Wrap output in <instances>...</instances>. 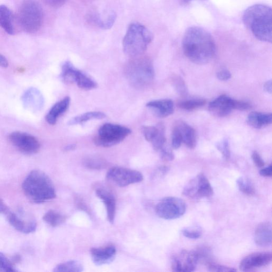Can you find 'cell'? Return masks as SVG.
<instances>
[{"label":"cell","instance_id":"6da1fadb","mask_svg":"<svg viewBox=\"0 0 272 272\" xmlns=\"http://www.w3.org/2000/svg\"><path fill=\"white\" fill-rule=\"evenodd\" d=\"M184 54L198 65L209 63L216 55L217 47L213 37L205 29L198 26L188 28L183 36Z\"/></svg>","mask_w":272,"mask_h":272},{"label":"cell","instance_id":"7a4b0ae2","mask_svg":"<svg viewBox=\"0 0 272 272\" xmlns=\"http://www.w3.org/2000/svg\"><path fill=\"white\" fill-rule=\"evenodd\" d=\"M245 25L259 40L271 43L272 41V10L263 4L248 8L243 16Z\"/></svg>","mask_w":272,"mask_h":272},{"label":"cell","instance_id":"3957f363","mask_svg":"<svg viewBox=\"0 0 272 272\" xmlns=\"http://www.w3.org/2000/svg\"><path fill=\"white\" fill-rule=\"evenodd\" d=\"M23 191L27 198L35 203H41L56 197L54 187L49 177L40 170L30 173L24 181Z\"/></svg>","mask_w":272,"mask_h":272},{"label":"cell","instance_id":"277c9868","mask_svg":"<svg viewBox=\"0 0 272 272\" xmlns=\"http://www.w3.org/2000/svg\"><path fill=\"white\" fill-rule=\"evenodd\" d=\"M153 40L149 30L139 23L129 25L123 40L125 53L132 57L141 56Z\"/></svg>","mask_w":272,"mask_h":272},{"label":"cell","instance_id":"5b68a950","mask_svg":"<svg viewBox=\"0 0 272 272\" xmlns=\"http://www.w3.org/2000/svg\"><path fill=\"white\" fill-rule=\"evenodd\" d=\"M126 77L134 88L142 89L152 83L155 76L152 62L147 57H133L125 68Z\"/></svg>","mask_w":272,"mask_h":272},{"label":"cell","instance_id":"8992f818","mask_svg":"<svg viewBox=\"0 0 272 272\" xmlns=\"http://www.w3.org/2000/svg\"><path fill=\"white\" fill-rule=\"evenodd\" d=\"M43 12L35 0H24L18 12V21L24 31L28 33H36L42 26Z\"/></svg>","mask_w":272,"mask_h":272},{"label":"cell","instance_id":"52a82bcc","mask_svg":"<svg viewBox=\"0 0 272 272\" xmlns=\"http://www.w3.org/2000/svg\"><path fill=\"white\" fill-rule=\"evenodd\" d=\"M131 133L127 127L112 124H105L98 131L94 143L98 146L109 147L125 140Z\"/></svg>","mask_w":272,"mask_h":272},{"label":"cell","instance_id":"ba28073f","mask_svg":"<svg viewBox=\"0 0 272 272\" xmlns=\"http://www.w3.org/2000/svg\"><path fill=\"white\" fill-rule=\"evenodd\" d=\"M157 215L165 220H174L182 217L186 211V204L182 199L168 197L162 199L156 208Z\"/></svg>","mask_w":272,"mask_h":272},{"label":"cell","instance_id":"9c48e42d","mask_svg":"<svg viewBox=\"0 0 272 272\" xmlns=\"http://www.w3.org/2000/svg\"><path fill=\"white\" fill-rule=\"evenodd\" d=\"M61 78L66 83H75L81 89L89 90L97 87L96 83L82 71L75 68L69 62L62 66Z\"/></svg>","mask_w":272,"mask_h":272},{"label":"cell","instance_id":"30bf717a","mask_svg":"<svg viewBox=\"0 0 272 272\" xmlns=\"http://www.w3.org/2000/svg\"><path fill=\"white\" fill-rule=\"evenodd\" d=\"M183 194L193 199L208 198L213 195V189L206 177L200 173L187 184Z\"/></svg>","mask_w":272,"mask_h":272},{"label":"cell","instance_id":"8fae6325","mask_svg":"<svg viewBox=\"0 0 272 272\" xmlns=\"http://www.w3.org/2000/svg\"><path fill=\"white\" fill-rule=\"evenodd\" d=\"M107 178L117 186L124 187L141 182L143 176L139 171L122 167H113L107 172Z\"/></svg>","mask_w":272,"mask_h":272},{"label":"cell","instance_id":"7c38bea8","mask_svg":"<svg viewBox=\"0 0 272 272\" xmlns=\"http://www.w3.org/2000/svg\"><path fill=\"white\" fill-rule=\"evenodd\" d=\"M9 140L20 152L26 155L37 153L41 147L38 140L33 135L26 132H13L9 135Z\"/></svg>","mask_w":272,"mask_h":272},{"label":"cell","instance_id":"4fadbf2b","mask_svg":"<svg viewBox=\"0 0 272 272\" xmlns=\"http://www.w3.org/2000/svg\"><path fill=\"white\" fill-rule=\"evenodd\" d=\"M199 262L198 255L196 251L183 250L174 256L172 261L173 271H193Z\"/></svg>","mask_w":272,"mask_h":272},{"label":"cell","instance_id":"5bb4252c","mask_svg":"<svg viewBox=\"0 0 272 272\" xmlns=\"http://www.w3.org/2000/svg\"><path fill=\"white\" fill-rule=\"evenodd\" d=\"M272 260L270 252H256L246 256L240 263V270L247 271L269 265Z\"/></svg>","mask_w":272,"mask_h":272},{"label":"cell","instance_id":"9a60e30c","mask_svg":"<svg viewBox=\"0 0 272 272\" xmlns=\"http://www.w3.org/2000/svg\"><path fill=\"white\" fill-rule=\"evenodd\" d=\"M24 216L23 210H20L18 214L11 211L7 218L9 223L16 230L25 234L34 232L37 228L36 221L34 219H25Z\"/></svg>","mask_w":272,"mask_h":272},{"label":"cell","instance_id":"2e32d148","mask_svg":"<svg viewBox=\"0 0 272 272\" xmlns=\"http://www.w3.org/2000/svg\"><path fill=\"white\" fill-rule=\"evenodd\" d=\"M24 107L33 112L41 111L44 104V99L39 90L36 88H29L22 98Z\"/></svg>","mask_w":272,"mask_h":272},{"label":"cell","instance_id":"e0dca14e","mask_svg":"<svg viewBox=\"0 0 272 272\" xmlns=\"http://www.w3.org/2000/svg\"><path fill=\"white\" fill-rule=\"evenodd\" d=\"M234 100L227 95H221L209 105V111L218 117L229 115L234 109Z\"/></svg>","mask_w":272,"mask_h":272},{"label":"cell","instance_id":"ac0fdd59","mask_svg":"<svg viewBox=\"0 0 272 272\" xmlns=\"http://www.w3.org/2000/svg\"><path fill=\"white\" fill-rule=\"evenodd\" d=\"M90 255L94 263L98 266L112 263L116 256V250L113 245L90 249Z\"/></svg>","mask_w":272,"mask_h":272},{"label":"cell","instance_id":"d6986e66","mask_svg":"<svg viewBox=\"0 0 272 272\" xmlns=\"http://www.w3.org/2000/svg\"><path fill=\"white\" fill-rule=\"evenodd\" d=\"M146 107L158 118H165L171 115L174 111V105L171 100H161L150 101Z\"/></svg>","mask_w":272,"mask_h":272},{"label":"cell","instance_id":"ffe728a7","mask_svg":"<svg viewBox=\"0 0 272 272\" xmlns=\"http://www.w3.org/2000/svg\"><path fill=\"white\" fill-rule=\"evenodd\" d=\"M96 194L105 206L109 222L113 224L116 213V201L114 195L109 191L102 188L98 189Z\"/></svg>","mask_w":272,"mask_h":272},{"label":"cell","instance_id":"44dd1931","mask_svg":"<svg viewBox=\"0 0 272 272\" xmlns=\"http://www.w3.org/2000/svg\"><path fill=\"white\" fill-rule=\"evenodd\" d=\"M271 224L266 222L260 224L257 227L255 234L254 240L257 245L266 247L271 244Z\"/></svg>","mask_w":272,"mask_h":272},{"label":"cell","instance_id":"7402d4cb","mask_svg":"<svg viewBox=\"0 0 272 272\" xmlns=\"http://www.w3.org/2000/svg\"><path fill=\"white\" fill-rule=\"evenodd\" d=\"M70 103V98L69 96H67L55 103L46 116L48 123L51 125H54L59 118L67 111Z\"/></svg>","mask_w":272,"mask_h":272},{"label":"cell","instance_id":"603a6c76","mask_svg":"<svg viewBox=\"0 0 272 272\" xmlns=\"http://www.w3.org/2000/svg\"><path fill=\"white\" fill-rule=\"evenodd\" d=\"M179 130L183 143L188 148H194L197 144V135L195 130L190 126L184 122H180L176 126Z\"/></svg>","mask_w":272,"mask_h":272},{"label":"cell","instance_id":"cb8c5ba5","mask_svg":"<svg viewBox=\"0 0 272 272\" xmlns=\"http://www.w3.org/2000/svg\"><path fill=\"white\" fill-rule=\"evenodd\" d=\"M272 115L258 112L250 113L247 119V124L252 128L261 129L271 124Z\"/></svg>","mask_w":272,"mask_h":272},{"label":"cell","instance_id":"d4e9b609","mask_svg":"<svg viewBox=\"0 0 272 272\" xmlns=\"http://www.w3.org/2000/svg\"><path fill=\"white\" fill-rule=\"evenodd\" d=\"M0 27L9 35L14 34L13 16L10 9L5 5H0Z\"/></svg>","mask_w":272,"mask_h":272},{"label":"cell","instance_id":"484cf974","mask_svg":"<svg viewBox=\"0 0 272 272\" xmlns=\"http://www.w3.org/2000/svg\"><path fill=\"white\" fill-rule=\"evenodd\" d=\"M116 17L115 13L111 11L106 16L105 19L97 13L90 14L88 18L90 22L98 25L99 27L104 29H108L113 25Z\"/></svg>","mask_w":272,"mask_h":272},{"label":"cell","instance_id":"4316f807","mask_svg":"<svg viewBox=\"0 0 272 272\" xmlns=\"http://www.w3.org/2000/svg\"><path fill=\"white\" fill-rule=\"evenodd\" d=\"M106 117V115L101 112H90L85 113L77 116H75L69 120L70 126L82 124L93 119L101 120Z\"/></svg>","mask_w":272,"mask_h":272},{"label":"cell","instance_id":"83f0119b","mask_svg":"<svg viewBox=\"0 0 272 272\" xmlns=\"http://www.w3.org/2000/svg\"><path fill=\"white\" fill-rule=\"evenodd\" d=\"M43 219L52 227H57L65 222L66 218L56 210H50L44 215Z\"/></svg>","mask_w":272,"mask_h":272},{"label":"cell","instance_id":"f1b7e54d","mask_svg":"<svg viewBox=\"0 0 272 272\" xmlns=\"http://www.w3.org/2000/svg\"><path fill=\"white\" fill-rule=\"evenodd\" d=\"M84 267L78 261H70L57 265L54 269L55 272H81Z\"/></svg>","mask_w":272,"mask_h":272},{"label":"cell","instance_id":"f546056e","mask_svg":"<svg viewBox=\"0 0 272 272\" xmlns=\"http://www.w3.org/2000/svg\"><path fill=\"white\" fill-rule=\"evenodd\" d=\"M83 164L88 169L101 170L107 167V162L102 158L91 156L86 158L83 161Z\"/></svg>","mask_w":272,"mask_h":272},{"label":"cell","instance_id":"4dcf8cb0","mask_svg":"<svg viewBox=\"0 0 272 272\" xmlns=\"http://www.w3.org/2000/svg\"><path fill=\"white\" fill-rule=\"evenodd\" d=\"M237 184L239 189L248 196L254 195L255 193L254 186L250 181L243 177L239 178L237 180Z\"/></svg>","mask_w":272,"mask_h":272},{"label":"cell","instance_id":"1f68e13d","mask_svg":"<svg viewBox=\"0 0 272 272\" xmlns=\"http://www.w3.org/2000/svg\"><path fill=\"white\" fill-rule=\"evenodd\" d=\"M205 103L203 100H192L180 103L178 107L181 109L191 111L203 107Z\"/></svg>","mask_w":272,"mask_h":272},{"label":"cell","instance_id":"d6a6232c","mask_svg":"<svg viewBox=\"0 0 272 272\" xmlns=\"http://www.w3.org/2000/svg\"><path fill=\"white\" fill-rule=\"evenodd\" d=\"M14 264L3 253L0 252V271L14 272L17 270Z\"/></svg>","mask_w":272,"mask_h":272},{"label":"cell","instance_id":"836d02e7","mask_svg":"<svg viewBox=\"0 0 272 272\" xmlns=\"http://www.w3.org/2000/svg\"><path fill=\"white\" fill-rule=\"evenodd\" d=\"M166 142L165 135V130L163 125L160 124V131L156 138L152 142V146L154 149L157 151H160L164 146Z\"/></svg>","mask_w":272,"mask_h":272},{"label":"cell","instance_id":"e575fe53","mask_svg":"<svg viewBox=\"0 0 272 272\" xmlns=\"http://www.w3.org/2000/svg\"><path fill=\"white\" fill-rule=\"evenodd\" d=\"M160 128V124L157 126H144L142 130L146 140L152 142L157 137Z\"/></svg>","mask_w":272,"mask_h":272},{"label":"cell","instance_id":"d590c367","mask_svg":"<svg viewBox=\"0 0 272 272\" xmlns=\"http://www.w3.org/2000/svg\"><path fill=\"white\" fill-rule=\"evenodd\" d=\"M217 148L222 153L223 158L228 160L230 158V150L229 142L227 140L224 139L219 142L217 144Z\"/></svg>","mask_w":272,"mask_h":272},{"label":"cell","instance_id":"8d00e7d4","mask_svg":"<svg viewBox=\"0 0 272 272\" xmlns=\"http://www.w3.org/2000/svg\"><path fill=\"white\" fill-rule=\"evenodd\" d=\"M183 235L186 238L191 239H198L202 235V230L197 228H187L181 231Z\"/></svg>","mask_w":272,"mask_h":272},{"label":"cell","instance_id":"74e56055","mask_svg":"<svg viewBox=\"0 0 272 272\" xmlns=\"http://www.w3.org/2000/svg\"><path fill=\"white\" fill-rule=\"evenodd\" d=\"M207 265V268L209 271L216 272H234L237 270L234 268L223 266L212 263H210Z\"/></svg>","mask_w":272,"mask_h":272},{"label":"cell","instance_id":"f35d334b","mask_svg":"<svg viewBox=\"0 0 272 272\" xmlns=\"http://www.w3.org/2000/svg\"><path fill=\"white\" fill-rule=\"evenodd\" d=\"M182 143V137H181L178 129L175 127L172 135V146L173 149H177L180 147Z\"/></svg>","mask_w":272,"mask_h":272},{"label":"cell","instance_id":"ab89813d","mask_svg":"<svg viewBox=\"0 0 272 272\" xmlns=\"http://www.w3.org/2000/svg\"><path fill=\"white\" fill-rule=\"evenodd\" d=\"M160 156L161 159L165 161H172L174 157L172 151L168 147L164 146L160 150Z\"/></svg>","mask_w":272,"mask_h":272},{"label":"cell","instance_id":"60d3db41","mask_svg":"<svg viewBox=\"0 0 272 272\" xmlns=\"http://www.w3.org/2000/svg\"><path fill=\"white\" fill-rule=\"evenodd\" d=\"M250 104L246 102L234 100V109L244 111L251 108Z\"/></svg>","mask_w":272,"mask_h":272},{"label":"cell","instance_id":"b9f144b4","mask_svg":"<svg viewBox=\"0 0 272 272\" xmlns=\"http://www.w3.org/2000/svg\"><path fill=\"white\" fill-rule=\"evenodd\" d=\"M42 1L50 7L59 8L65 4L66 0H42Z\"/></svg>","mask_w":272,"mask_h":272},{"label":"cell","instance_id":"7bdbcfd3","mask_svg":"<svg viewBox=\"0 0 272 272\" xmlns=\"http://www.w3.org/2000/svg\"><path fill=\"white\" fill-rule=\"evenodd\" d=\"M218 79L222 81H228L231 77V72L227 69H222L217 73Z\"/></svg>","mask_w":272,"mask_h":272},{"label":"cell","instance_id":"ee69618b","mask_svg":"<svg viewBox=\"0 0 272 272\" xmlns=\"http://www.w3.org/2000/svg\"><path fill=\"white\" fill-rule=\"evenodd\" d=\"M252 159L257 166L259 168H262L265 165V163L260 156V155L257 152H254L252 154Z\"/></svg>","mask_w":272,"mask_h":272},{"label":"cell","instance_id":"f6af8a7d","mask_svg":"<svg viewBox=\"0 0 272 272\" xmlns=\"http://www.w3.org/2000/svg\"><path fill=\"white\" fill-rule=\"evenodd\" d=\"M11 211L10 208L5 203L4 201L0 199V215L7 216Z\"/></svg>","mask_w":272,"mask_h":272},{"label":"cell","instance_id":"bcb514c9","mask_svg":"<svg viewBox=\"0 0 272 272\" xmlns=\"http://www.w3.org/2000/svg\"><path fill=\"white\" fill-rule=\"evenodd\" d=\"M176 83V88L179 93L184 94L186 92V86L182 80L178 79Z\"/></svg>","mask_w":272,"mask_h":272},{"label":"cell","instance_id":"7dc6e473","mask_svg":"<svg viewBox=\"0 0 272 272\" xmlns=\"http://www.w3.org/2000/svg\"><path fill=\"white\" fill-rule=\"evenodd\" d=\"M260 174L261 176L265 177H270L272 175V167L271 165H270L268 167L262 169L260 172Z\"/></svg>","mask_w":272,"mask_h":272},{"label":"cell","instance_id":"c3c4849f","mask_svg":"<svg viewBox=\"0 0 272 272\" xmlns=\"http://www.w3.org/2000/svg\"><path fill=\"white\" fill-rule=\"evenodd\" d=\"M8 66V60L4 55L0 54V67L3 68H7Z\"/></svg>","mask_w":272,"mask_h":272},{"label":"cell","instance_id":"681fc988","mask_svg":"<svg viewBox=\"0 0 272 272\" xmlns=\"http://www.w3.org/2000/svg\"><path fill=\"white\" fill-rule=\"evenodd\" d=\"M272 82L271 80L267 81L264 86L265 91L269 94H271Z\"/></svg>","mask_w":272,"mask_h":272},{"label":"cell","instance_id":"f907efd6","mask_svg":"<svg viewBox=\"0 0 272 272\" xmlns=\"http://www.w3.org/2000/svg\"><path fill=\"white\" fill-rule=\"evenodd\" d=\"M21 258L19 255H14L11 260L12 263L14 264L18 263L21 261Z\"/></svg>","mask_w":272,"mask_h":272},{"label":"cell","instance_id":"816d5d0a","mask_svg":"<svg viewBox=\"0 0 272 272\" xmlns=\"http://www.w3.org/2000/svg\"><path fill=\"white\" fill-rule=\"evenodd\" d=\"M76 147V145L75 144L69 145L65 147V150L67 151L72 150Z\"/></svg>","mask_w":272,"mask_h":272},{"label":"cell","instance_id":"f5cc1de1","mask_svg":"<svg viewBox=\"0 0 272 272\" xmlns=\"http://www.w3.org/2000/svg\"><path fill=\"white\" fill-rule=\"evenodd\" d=\"M191 1H192V0H180V4L182 5H187Z\"/></svg>","mask_w":272,"mask_h":272}]
</instances>
